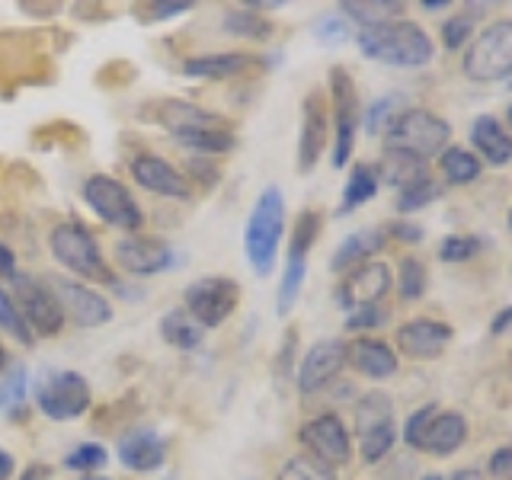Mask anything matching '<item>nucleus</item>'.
Masks as SVG:
<instances>
[{"instance_id": "nucleus-1", "label": "nucleus", "mask_w": 512, "mask_h": 480, "mask_svg": "<svg viewBox=\"0 0 512 480\" xmlns=\"http://www.w3.org/2000/svg\"><path fill=\"white\" fill-rule=\"evenodd\" d=\"M356 45L368 61L388 64V68H426L436 55V42L413 20H388L378 26H365L356 32Z\"/></svg>"}, {"instance_id": "nucleus-2", "label": "nucleus", "mask_w": 512, "mask_h": 480, "mask_svg": "<svg viewBox=\"0 0 512 480\" xmlns=\"http://www.w3.org/2000/svg\"><path fill=\"white\" fill-rule=\"evenodd\" d=\"M282 234H285V196L279 186H266L256 196L244 224V256L260 279H266L272 266H276Z\"/></svg>"}, {"instance_id": "nucleus-3", "label": "nucleus", "mask_w": 512, "mask_h": 480, "mask_svg": "<svg viewBox=\"0 0 512 480\" xmlns=\"http://www.w3.org/2000/svg\"><path fill=\"white\" fill-rule=\"evenodd\" d=\"M48 250H52L55 263L68 269L77 282L87 285H116V272L109 269L106 256L96 244V237L77 221H61L48 234Z\"/></svg>"}, {"instance_id": "nucleus-4", "label": "nucleus", "mask_w": 512, "mask_h": 480, "mask_svg": "<svg viewBox=\"0 0 512 480\" xmlns=\"http://www.w3.org/2000/svg\"><path fill=\"white\" fill-rule=\"evenodd\" d=\"M448 141H452V125L423 106H407L384 132V148L407 151L426 164L448 148Z\"/></svg>"}, {"instance_id": "nucleus-5", "label": "nucleus", "mask_w": 512, "mask_h": 480, "mask_svg": "<svg viewBox=\"0 0 512 480\" xmlns=\"http://www.w3.org/2000/svg\"><path fill=\"white\" fill-rule=\"evenodd\" d=\"M461 71L474 84H496L512 77V20H493L464 48Z\"/></svg>"}, {"instance_id": "nucleus-6", "label": "nucleus", "mask_w": 512, "mask_h": 480, "mask_svg": "<svg viewBox=\"0 0 512 480\" xmlns=\"http://www.w3.org/2000/svg\"><path fill=\"white\" fill-rule=\"evenodd\" d=\"M330 87V112H333V167H346L352 148H356V135L362 125V109H359V90L356 80L346 68H330L327 74Z\"/></svg>"}, {"instance_id": "nucleus-7", "label": "nucleus", "mask_w": 512, "mask_h": 480, "mask_svg": "<svg viewBox=\"0 0 512 480\" xmlns=\"http://www.w3.org/2000/svg\"><path fill=\"white\" fill-rule=\"evenodd\" d=\"M80 192H84V202L90 212L96 218H103L106 224H112V228L128 231V234L144 228V208L138 205L132 192H128V186L116 180V176L93 173L84 180V189Z\"/></svg>"}, {"instance_id": "nucleus-8", "label": "nucleus", "mask_w": 512, "mask_h": 480, "mask_svg": "<svg viewBox=\"0 0 512 480\" xmlns=\"http://www.w3.org/2000/svg\"><path fill=\"white\" fill-rule=\"evenodd\" d=\"M10 288H13V301H16V311H20V317L26 320V327L32 336H42V340H48V336H58L64 330V314H61V304L58 298L52 295V288H48V282L36 279V276H26V272L16 269L10 276Z\"/></svg>"}, {"instance_id": "nucleus-9", "label": "nucleus", "mask_w": 512, "mask_h": 480, "mask_svg": "<svg viewBox=\"0 0 512 480\" xmlns=\"http://www.w3.org/2000/svg\"><path fill=\"white\" fill-rule=\"evenodd\" d=\"M320 212L308 208L301 212L295 221V231H292V244H288V256H285V269H282V282H279V298H276V311L279 317H288L295 311V304L301 298V288L304 279H308V253L314 247V240L320 234Z\"/></svg>"}, {"instance_id": "nucleus-10", "label": "nucleus", "mask_w": 512, "mask_h": 480, "mask_svg": "<svg viewBox=\"0 0 512 480\" xmlns=\"http://www.w3.org/2000/svg\"><path fill=\"white\" fill-rule=\"evenodd\" d=\"M240 304V285L228 276H205L186 285L183 311L196 320L202 330H215L228 324Z\"/></svg>"}, {"instance_id": "nucleus-11", "label": "nucleus", "mask_w": 512, "mask_h": 480, "mask_svg": "<svg viewBox=\"0 0 512 480\" xmlns=\"http://www.w3.org/2000/svg\"><path fill=\"white\" fill-rule=\"evenodd\" d=\"M36 407L42 410V416L48 420H77L84 416L93 404V394H90V384L80 372H48L36 381Z\"/></svg>"}, {"instance_id": "nucleus-12", "label": "nucleus", "mask_w": 512, "mask_h": 480, "mask_svg": "<svg viewBox=\"0 0 512 480\" xmlns=\"http://www.w3.org/2000/svg\"><path fill=\"white\" fill-rule=\"evenodd\" d=\"M45 282L52 288V295L58 298L64 320H71L74 327L90 330V327H106L112 320V304L96 292L93 285L68 279V276H48Z\"/></svg>"}, {"instance_id": "nucleus-13", "label": "nucleus", "mask_w": 512, "mask_h": 480, "mask_svg": "<svg viewBox=\"0 0 512 480\" xmlns=\"http://www.w3.org/2000/svg\"><path fill=\"white\" fill-rule=\"evenodd\" d=\"M298 442L308 448V455L330 464V468H343L352 458V439L349 429L336 413H320L298 429Z\"/></svg>"}, {"instance_id": "nucleus-14", "label": "nucleus", "mask_w": 512, "mask_h": 480, "mask_svg": "<svg viewBox=\"0 0 512 480\" xmlns=\"http://www.w3.org/2000/svg\"><path fill=\"white\" fill-rule=\"evenodd\" d=\"M330 141V106L324 90H311L301 103V132H298V173H311L324 157Z\"/></svg>"}, {"instance_id": "nucleus-15", "label": "nucleus", "mask_w": 512, "mask_h": 480, "mask_svg": "<svg viewBox=\"0 0 512 480\" xmlns=\"http://www.w3.org/2000/svg\"><path fill=\"white\" fill-rule=\"evenodd\" d=\"M346 356H349V343H343V340H320V343H314L308 352H304V359L295 368L298 391L304 397L324 391L327 384H333L336 378H340V372L346 368Z\"/></svg>"}, {"instance_id": "nucleus-16", "label": "nucleus", "mask_w": 512, "mask_h": 480, "mask_svg": "<svg viewBox=\"0 0 512 480\" xmlns=\"http://www.w3.org/2000/svg\"><path fill=\"white\" fill-rule=\"evenodd\" d=\"M394 285V272L388 263L372 260V263H362L352 272H346L343 282L336 285V304L343 311H356L365 308V304H381L384 295L391 292Z\"/></svg>"}, {"instance_id": "nucleus-17", "label": "nucleus", "mask_w": 512, "mask_h": 480, "mask_svg": "<svg viewBox=\"0 0 512 480\" xmlns=\"http://www.w3.org/2000/svg\"><path fill=\"white\" fill-rule=\"evenodd\" d=\"M132 180L141 186V189H148L154 192V196L160 199H176V202H189L192 199V183H189V176L183 170H176L170 160L164 157H157V154H138L132 160Z\"/></svg>"}, {"instance_id": "nucleus-18", "label": "nucleus", "mask_w": 512, "mask_h": 480, "mask_svg": "<svg viewBox=\"0 0 512 480\" xmlns=\"http://www.w3.org/2000/svg\"><path fill=\"white\" fill-rule=\"evenodd\" d=\"M455 330L445 324V320H432V317H416V320H407L404 327H397L394 333V343L397 349L404 352L407 359H416V362H432L439 359L442 352L452 343Z\"/></svg>"}, {"instance_id": "nucleus-19", "label": "nucleus", "mask_w": 512, "mask_h": 480, "mask_svg": "<svg viewBox=\"0 0 512 480\" xmlns=\"http://www.w3.org/2000/svg\"><path fill=\"white\" fill-rule=\"evenodd\" d=\"M116 263L128 272V276H138V279L160 276V272L170 269V263H173V247L160 237L128 234L116 244Z\"/></svg>"}, {"instance_id": "nucleus-20", "label": "nucleus", "mask_w": 512, "mask_h": 480, "mask_svg": "<svg viewBox=\"0 0 512 480\" xmlns=\"http://www.w3.org/2000/svg\"><path fill=\"white\" fill-rule=\"evenodd\" d=\"M119 464L135 474H154L167 464V452L170 445L167 439L160 436L157 429L151 426H138L132 432H125V436L119 439Z\"/></svg>"}, {"instance_id": "nucleus-21", "label": "nucleus", "mask_w": 512, "mask_h": 480, "mask_svg": "<svg viewBox=\"0 0 512 480\" xmlns=\"http://www.w3.org/2000/svg\"><path fill=\"white\" fill-rule=\"evenodd\" d=\"M151 116L157 125H164L167 132L176 138V135H183V132H196V128H215V125H228L221 116H215V112H208L196 103H189V100H157L148 106Z\"/></svg>"}, {"instance_id": "nucleus-22", "label": "nucleus", "mask_w": 512, "mask_h": 480, "mask_svg": "<svg viewBox=\"0 0 512 480\" xmlns=\"http://www.w3.org/2000/svg\"><path fill=\"white\" fill-rule=\"evenodd\" d=\"M464 442H468V420H464L458 410H439L423 429L420 452L448 458V455H455Z\"/></svg>"}, {"instance_id": "nucleus-23", "label": "nucleus", "mask_w": 512, "mask_h": 480, "mask_svg": "<svg viewBox=\"0 0 512 480\" xmlns=\"http://www.w3.org/2000/svg\"><path fill=\"white\" fill-rule=\"evenodd\" d=\"M346 365H352L362 378L372 381H384L397 375V352L394 346H388L384 340H372V336H359L356 343H349V356Z\"/></svg>"}, {"instance_id": "nucleus-24", "label": "nucleus", "mask_w": 512, "mask_h": 480, "mask_svg": "<svg viewBox=\"0 0 512 480\" xmlns=\"http://www.w3.org/2000/svg\"><path fill=\"white\" fill-rule=\"evenodd\" d=\"M471 144L480 164L490 167H506L512 160V135L496 116H477L471 122Z\"/></svg>"}, {"instance_id": "nucleus-25", "label": "nucleus", "mask_w": 512, "mask_h": 480, "mask_svg": "<svg viewBox=\"0 0 512 480\" xmlns=\"http://www.w3.org/2000/svg\"><path fill=\"white\" fill-rule=\"evenodd\" d=\"M253 64H260V58L247 52H212V55L186 58L183 74L196 80H231L240 74H250Z\"/></svg>"}, {"instance_id": "nucleus-26", "label": "nucleus", "mask_w": 512, "mask_h": 480, "mask_svg": "<svg viewBox=\"0 0 512 480\" xmlns=\"http://www.w3.org/2000/svg\"><path fill=\"white\" fill-rule=\"evenodd\" d=\"M384 240H388V234H384L381 228H359V231H352L349 237H343V244L336 247V253L330 256V269L340 272V276H346V272H352L356 266L372 263L375 253L384 250Z\"/></svg>"}, {"instance_id": "nucleus-27", "label": "nucleus", "mask_w": 512, "mask_h": 480, "mask_svg": "<svg viewBox=\"0 0 512 480\" xmlns=\"http://www.w3.org/2000/svg\"><path fill=\"white\" fill-rule=\"evenodd\" d=\"M375 170H378V183H388L397 192L413 186V183H420V180H426V176H429L426 160L413 157L407 151H394V148H384L381 164Z\"/></svg>"}, {"instance_id": "nucleus-28", "label": "nucleus", "mask_w": 512, "mask_h": 480, "mask_svg": "<svg viewBox=\"0 0 512 480\" xmlns=\"http://www.w3.org/2000/svg\"><path fill=\"white\" fill-rule=\"evenodd\" d=\"M378 170L372 164H356L349 170V180L343 186V199H340V208H336V215H349V212H359L365 202L375 199L378 192Z\"/></svg>"}, {"instance_id": "nucleus-29", "label": "nucleus", "mask_w": 512, "mask_h": 480, "mask_svg": "<svg viewBox=\"0 0 512 480\" xmlns=\"http://www.w3.org/2000/svg\"><path fill=\"white\" fill-rule=\"evenodd\" d=\"M160 340H164L167 346H173V349L189 352V349L202 346L205 330L183 308H176V311H167L164 317H160Z\"/></svg>"}, {"instance_id": "nucleus-30", "label": "nucleus", "mask_w": 512, "mask_h": 480, "mask_svg": "<svg viewBox=\"0 0 512 480\" xmlns=\"http://www.w3.org/2000/svg\"><path fill=\"white\" fill-rule=\"evenodd\" d=\"M404 10L407 4H400V0H346V4H340V13L349 23H359V29L400 20Z\"/></svg>"}, {"instance_id": "nucleus-31", "label": "nucleus", "mask_w": 512, "mask_h": 480, "mask_svg": "<svg viewBox=\"0 0 512 480\" xmlns=\"http://www.w3.org/2000/svg\"><path fill=\"white\" fill-rule=\"evenodd\" d=\"M26 394H29L26 365L16 359H7L4 368H0V410L7 416H20L26 407Z\"/></svg>"}, {"instance_id": "nucleus-32", "label": "nucleus", "mask_w": 512, "mask_h": 480, "mask_svg": "<svg viewBox=\"0 0 512 480\" xmlns=\"http://www.w3.org/2000/svg\"><path fill=\"white\" fill-rule=\"evenodd\" d=\"M439 170L445 176V183L468 186L477 180L480 173H484V164H480V157L474 151L458 148V144H448V148L439 154Z\"/></svg>"}, {"instance_id": "nucleus-33", "label": "nucleus", "mask_w": 512, "mask_h": 480, "mask_svg": "<svg viewBox=\"0 0 512 480\" xmlns=\"http://www.w3.org/2000/svg\"><path fill=\"white\" fill-rule=\"evenodd\" d=\"M381 426H394V404L388 394L368 391L356 404V436H365V432L381 429Z\"/></svg>"}, {"instance_id": "nucleus-34", "label": "nucleus", "mask_w": 512, "mask_h": 480, "mask_svg": "<svg viewBox=\"0 0 512 480\" xmlns=\"http://www.w3.org/2000/svg\"><path fill=\"white\" fill-rule=\"evenodd\" d=\"M176 141H180L183 148L196 151V154L215 157V154H228V151H234L237 135L231 132L228 125H215V128H196V132H183V135H176Z\"/></svg>"}, {"instance_id": "nucleus-35", "label": "nucleus", "mask_w": 512, "mask_h": 480, "mask_svg": "<svg viewBox=\"0 0 512 480\" xmlns=\"http://www.w3.org/2000/svg\"><path fill=\"white\" fill-rule=\"evenodd\" d=\"M404 109H407V96L404 93H384V96H378V100L362 112V128L372 138L384 135Z\"/></svg>"}, {"instance_id": "nucleus-36", "label": "nucleus", "mask_w": 512, "mask_h": 480, "mask_svg": "<svg viewBox=\"0 0 512 480\" xmlns=\"http://www.w3.org/2000/svg\"><path fill=\"white\" fill-rule=\"evenodd\" d=\"M480 10H487V4H464L461 13L448 16L442 23V45L448 52H458L461 45H468L474 39V20L480 16Z\"/></svg>"}, {"instance_id": "nucleus-37", "label": "nucleus", "mask_w": 512, "mask_h": 480, "mask_svg": "<svg viewBox=\"0 0 512 480\" xmlns=\"http://www.w3.org/2000/svg\"><path fill=\"white\" fill-rule=\"evenodd\" d=\"M224 29L231 32V36L237 39H269L272 32H276V26H272L263 13H256L253 7H244V10H231L228 16H224Z\"/></svg>"}, {"instance_id": "nucleus-38", "label": "nucleus", "mask_w": 512, "mask_h": 480, "mask_svg": "<svg viewBox=\"0 0 512 480\" xmlns=\"http://www.w3.org/2000/svg\"><path fill=\"white\" fill-rule=\"evenodd\" d=\"M276 480H336V468H330V464H324V461H317L308 452H301V455H292L282 464Z\"/></svg>"}, {"instance_id": "nucleus-39", "label": "nucleus", "mask_w": 512, "mask_h": 480, "mask_svg": "<svg viewBox=\"0 0 512 480\" xmlns=\"http://www.w3.org/2000/svg\"><path fill=\"white\" fill-rule=\"evenodd\" d=\"M426 285H429V276H426V266L416 260V256H404L397 266V295L400 301H420L426 295Z\"/></svg>"}, {"instance_id": "nucleus-40", "label": "nucleus", "mask_w": 512, "mask_h": 480, "mask_svg": "<svg viewBox=\"0 0 512 480\" xmlns=\"http://www.w3.org/2000/svg\"><path fill=\"white\" fill-rule=\"evenodd\" d=\"M442 196V186L432 180V176H426V180H420V183H413V186H407V189H400L397 192V212L400 215H413V212H420V208H426V205H432Z\"/></svg>"}, {"instance_id": "nucleus-41", "label": "nucleus", "mask_w": 512, "mask_h": 480, "mask_svg": "<svg viewBox=\"0 0 512 480\" xmlns=\"http://www.w3.org/2000/svg\"><path fill=\"white\" fill-rule=\"evenodd\" d=\"M109 464V452L100 445V442H80L74 445V452L64 455V468L68 471H84V474H96L103 471Z\"/></svg>"}, {"instance_id": "nucleus-42", "label": "nucleus", "mask_w": 512, "mask_h": 480, "mask_svg": "<svg viewBox=\"0 0 512 480\" xmlns=\"http://www.w3.org/2000/svg\"><path fill=\"white\" fill-rule=\"evenodd\" d=\"M394 442H397V423L372 429V432H365V436H359V455L365 464H381L391 455Z\"/></svg>"}, {"instance_id": "nucleus-43", "label": "nucleus", "mask_w": 512, "mask_h": 480, "mask_svg": "<svg viewBox=\"0 0 512 480\" xmlns=\"http://www.w3.org/2000/svg\"><path fill=\"white\" fill-rule=\"evenodd\" d=\"M484 247H487L484 237H477V234H448L439 244V260L442 263H468Z\"/></svg>"}, {"instance_id": "nucleus-44", "label": "nucleus", "mask_w": 512, "mask_h": 480, "mask_svg": "<svg viewBox=\"0 0 512 480\" xmlns=\"http://www.w3.org/2000/svg\"><path fill=\"white\" fill-rule=\"evenodd\" d=\"M0 330L10 333L13 340H20L23 346H32V340H36V336L29 333L26 320L20 317V311H16V301H13V295L7 292L4 285H0Z\"/></svg>"}, {"instance_id": "nucleus-45", "label": "nucleus", "mask_w": 512, "mask_h": 480, "mask_svg": "<svg viewBox=\"0 0 512 480\" xmlns=\"http://www.w3.org/2000/svg\"><path fill=\"white\" fill-rule=\"evenodd\" d=\"M384 324H388V308H384V304H365V308L346 311V330H352V333L378 330Z\"/></svg>"}, {"instance_id": "nucleus-46", "label": "nucleus", "mask_w": 512, "mask_h": 480, "mask_svg": "<svg viewBox=\"0 0 512 480\" xmlns=\"http://www.w3.org/2000/svg\"><path fill=\"white\" fill-rule=\"evenodd\" d=\"M314 36L320 42H327V45L343 42V39H349V20H346L343 13H324V16H317V20H314Z\"/></svg>"}, {"instance_id": "nucleus-47", "label": "nucleus", "mask_w": 512, "mask_h": 480, "mask_svg": "<svg viewBox=\"0 0 512 480\" xmlns=\"http://www.w3.org/2000/svg\"><path fill=\"white\" fill-rule=\"evenodd\" d=\"M436 413H439L436 404H423V407H416V410L407 416V423H404V442H407V448H420L423 429H426V423H429Z\"/></svg>"}, {"instance_id": "nucleus-48", "label": "nucleus", "mask_w": 512, "mask_h": 480, "mask_svg": "<svg viewBox=\"0 0 512 480\" xmlns=\"http://www.w3.org/2000/svg\"><path fill=\"white\" fill-rule=\"evenodd\" d=\"M490 480H512V445H500L487 461Z\"/></svg>"}, {"instance_id": "nucleus-49", "label": "nucleus", "mask_w": 512, "mask_h": 480, "mask_svg": "<svg viewBox=\"0 0 512 480\" xmlns=\"http://www.w3.org/2000/svg\"><path fill=\"white\" fill-rule=\"evenodd\" d=\"M141 10H144V13H141L144 20H173V16L189 13L192 4H186V0H183V4H167V0H164V4H144Z\"/></svg>"}, {"instance_id": "nucleus-50", "label": "nucleus", "mask_w": 512, "mask_h": 480, "mask_svg": "<svg viewBox=\"0 0 512 480\" xmlns=\"http://www.w3.org/2000/svg\"><path fill=\"white\" fill-rule=\"evenodd\" d=\"M388 237H394V240H400V244H420V240L426 237L423 234V228L420 224H413V221H407V218H400V221H394L388 231H384Z\"/></svg>"}, {"instance_id": "nucleus-51", "label": "nucleus", "mask_w": 512, "mask_h": 480, "mask_svg": "<svg viewBox=\"0 0 512 480\" xmlns=\"http://www.w3.org/2000/svg\"><path fill=\"white\" fill-rule=\"evenodd\" d=\"M490 333L493 336H512V304L490 320Z\"/></svg>"}, {"instance_id": "nucleus-52", "label": "nucleus", "mask_w": 512, "mask_h": 480, "mask_svg": "<svg viewBox=\"0 0 512 480\" xmlns=\"http://www.w3.org/2000/svg\"><path fill=\"white\" fill-rule=\"evenodd\" d=\"M295 343H298V330L292 327V330L285 333L282 356H279V368H282V372H292V352H295Z\"/></svg>"}, {"instance_id": "nucleus-53", "label": "nucleus", "mask_w": 512, "mask_h": 480, "mask_svg": "<svg viewBox=\"0 0 512 480\" xmlns=\"http://www.w3.org/2000/svg\"><path fill=\"white\" fill-rule=\"evenodd\" d=\"M16 272V256H13V250L4 244V240H0V276H13Z\"/></svg>"}, {"instance_id": "nucleus-54", "label": "nucleus", "mask_w": 512, "mask_h": 480, "mask_svg": "<svg viewBox=\"0 0 512 480\" xmlns=\"http://www.w3.org/2000/svg\"><path fill=\"white\" fill-rule=\"evenodd\" d=\"M13 471H16L13 455H10V452H4V448H0V480H10V477H13Z\"/></svg>"}, {"instance_id": "nucleus-55", "label": "nucleus", "mask_w": 512, "mask_h": 480, "mask_svg": "<svg viewBox=\"0 0 512 480\" xmlns=\"http://www.w3.org/2000/svg\"><path fill=\"white\" fill-rule=\"evenodd\" d=\"M23 480H52V468L48 464H32Z\"/></svg>"}, {"instance_id": "nucleus-56", "label": "nucleus", "mask_w": 512, "mask_h": 480, "mask_svg": "<svg viewBox=\"0 0 512 480\" xmlns=\"http://www.w3.org/2000/svg\"><path fill=\"white\" fill-rule=\"evenodd\" d=\"M448 480H484V474H480L477 468H464V471H455Z\"/></svg>"}, {"instance_id": "nucleus-57", "label": "nucleus", "mask_w": 512, "mask_h": 480, "mask_svg": "<svg viewBox=\"0 0 512 480\" xmlns=\"http://www.w3.org/2000/svg\"><path fill=\"white\" fill-rule=\"evenodd\" d=\"M423 10H448V7H452V4H448V0H423V4H420Z\"/></svg>"}, {"instance_id": "nucleus-58", "label": "nucleus", "mask_w": 512, "mask_h": 480, "mask_svg": "<svg viewBox=\"0 0 512 480\" xmlns=\"http://www.w3.org/2000/svg\"><path fill=\"white\" fill-rule=\"evenodd\" d=\"M7 359H10V356H7V349H4V343H0V368H4Z\"/></svg>"}, {"instance_id": "nucleus-59", "label": "nucleus", "mask_w": 512, "mask_h": 480, "mask_svg": "<svg viewBox=\"0 0 512 480\" xmlns=\"http://www.w3.org/2000/svg\"><path fill=\"white\" fill-rule=\"evenodd\" d=\"M423 480H445V477H442V474H426Z\"/></svg>"}, {"instance_id": "nucleus-60", "label": "nucleus", "mask_w": 512, "mask_h": 480, "mask_svg": "<svg viewBox=\"0 0 512 480\" xmlns=\"http://www.w3.org/2000/svg\"><path fill=\"white\" fill-rule=\"evenodd\" d=\"M506 122H509V128H512V103H509V109H506Z\"/></svg>"}, {"instance_id": "nucleus-61", "label": "nucleus", "mask_w": 512, "mask_h": 480, "mask_svg": "<svg viewBox=\"0 0 512 480\" xmlns=\"http://www.w3.org/2000/svg\"><path fill=\"white\" fill-rule=\"evenodd\" d=\"M506 90H512V77H509V80H506Z\"/></svg>"}, {"instance_id": "nucleus-62", "label": "nucleus", "mask_w": 512, "mask_h": 480, "mask_svg": "<svg viewBox=\"0 0 512 480\" xmlns=\"http://www.w3.org/2000/svg\"><path fill=\"white\" fill-rule=\"evenodd\" d=\"M84 480H106V477H84Z\"/></svg>"}, {"instance_id": "nucleus-63", "label": "nucleus", "mask_w": 512, "mask_h": 480, "mask_svg": "<svg viewBox=\"0 0 512 480\" xmlns=\"http://www.w3.org/2000/svg\"><path fill=\"white\" fill-rule=\"evenodd\" d=\"M509 228H512V212H509Z\"/></svg>"}, {"instance_id": "nucleus-64", "label": "nucleus", "mask_w": 512, "mask_h": 480, "mask_svg": "<svg viewBox=\"0 0 512 480\" xmlns=\"http://www.w3.org/2000/svg\"><path fill=\"white\" fill-rule=\"evenodd\" d=\"M164 480H176V477H173V474H170V477H164Z\"/></svg>"}]
</instances>
